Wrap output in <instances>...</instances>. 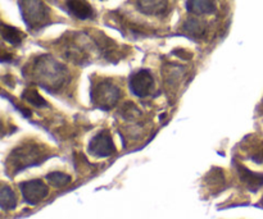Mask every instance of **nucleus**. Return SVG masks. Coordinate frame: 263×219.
Wrapping results in <instances>:
<instances>
[{"instance_id": "obj_1", "label": "nucleus", "mask_w": 263, "mask_h": 219, "mask_svg": "<svg viewBox=\"0 0 263 219\" xmlns=\"http://www.w3.org/2000/svg\"><path fill=\"white\" fill-rule=\"evenodd\" d=\"M32 76L49 92H57L68 79V71L50 55H41L35 61Z\"/></svg>"}, {"instance_id": "obj_2", "label": "nucleus", "mask_w": 263, "mask_h": 219, "mask_svg": "<svg viewBox=\"0 0 263 219\" xmlns=\"http://www.w3.org/2000/svg\"><path fill=\"white\" fill-rule=\"evenodd\" d=\"M49 158L45 149L37 144H26L18 146L9 154L7 161V172L12 176L28 167L37 166Z\"/></svg>"}, {"instance_id": "obj_3", "label": "nucleus", "mask_w": 263, "mask_h": 219, "mask_svg": "<svg viewBox=\"0 0 263 219\" xmlns=\"http://www.w3.org/2000/svg\"><path fill=\"white\" fill-rule=\"evenodd\" d=\"M121 99V89L110 79H102L91 87V102L95 107L109 110Z\"/></svg>"}, {"instance_id": "obj_4", "label": "nucleus", "mask_w": 263, "mask_h": 219, "mask_svg": "<svg viewBox=\"0 0 263 219\" xmlns=\"http://www.w3.org/2000/svg\"><path fill=\"white\" fill-rule=\"evenodd\" d=\"M23 21L30 30L43 27L49 21V10L41 0H20Z\"/></svg>"}, {"instance_id": "obj_5", "label": "nucleus", "mask_w": 263, "mask_h": 219, "mask_svg": "<svg viewBox=\"0 0 263 219\" xmlns=\"http://www.w3.org/2000/svg\"><path fill=\"white\" fill-rule=\"evenodd\" d=\"M22 197L27 204L37 205L46 199L49 195V187L41 180H30L20 185Z\"/></svg>"}, {"instance_id": "obj_6", "label": "nucleus", "mask_w": 263, "mask_h": 219, "mask_svg": "<svg viewBox=\"0 0 263 219\" xmlns=\"http://www.w3.org/2000/svg\"><path fill=\"white\" fill-rule=\"evenodd\" d=\"M130 90L139 97H146L154 89V78L148 69H140L130 77Z\"/></svg>"}, {"instance_id": "obj_7", "label": "nucleus", "mask_w": 263, "mask_h": 219, "mask_svg": "<svg viewBox=\"0 0 263 219\" xmlns=\"http://www.w3.org/2000/svg\"><path fill=\"white\" fill-rule=\"evenodd\" d=\"M89 151L90 154L98 156V158H108L112 155L116 151V148L109 131L103 130L98 135H95L90 141Z\"/></svg>"}, {"instance_id": "obj_8", "label": "nucleus", "mask_w": 263, "mask_h": 219, "mask_svg": "<svg viewBox=\"0 0 263 219\" xmlns=\"http://www.w3.org/2000/svg\"><path fill=\"white\" fill-rule=\"evenodd\" d=\"M236 171H238L239 178L241 180V182L246 185L249 191L257 192L263 186V174L254 173L240 163H236Z\"/></svg>"}, {"instance_id": "obj_9", "label": "nucleus", "mask_w": 263, "mask_h": 219, "mask_svg": "<svg viewBox=\"0 0 263 219\" xmlns=\"http://www.w3.org/2000/svg\"><path fill=\"white\" fill-rule=\"evenodd\" d=\"M136 7L146 15H161L167 10V0H135Z\"/></svg>"}, {"instance_id": "obj_10", "label": "nucleus", "mask_w": 263, "mask_h": 219, "mask_svg": "<svg viewBox=\"0 0 263 219\" xmlns=\"http://www.w3.org/2000/svg\"><path fill=\"white\" fill-rule=\"evenodd\" d=\"M66 4L69 13L79 19H89L94 15V10L87 0H67Z\"/></svg>"}, {"instance_id": "obj_11", "label": "nucleus", "mask_w": 263, "mask_h": 219, "mask_svg": "<svg viewBox=\"0 0 263 219\" xmlns=\"http://www.w3.org/2000/svg\"><path fill=\"white\" fill-rule=\"evenodd\" d=\"M186 9L197 15L212 14L216 10V4L213 0H186Z\"/></svg>"}, {"instance_id": "obj_12", "label": "nucleus", "mask_w": 263, "mask_h": 219, "mask_svg": "<svg viewBox=\"0 0 263 219\" xmlns=\"http://www.w3.org/2000/svg\"><path fill=\"white\" fill-rule=\"evenodd\" d=\"M184 31L193 37H202L205 33V22L198 18H189L184 23Z\"/></svg>"}, {"instance_id": "obj_13", "label": "nucleus", "mask_w": 263, "mask_h": 219, "mask_svg": "<svg viewBox=\"0 0 263 219\" xmlns=\"http://www.w3.org/2000/svg\"><path fill=\"white\" fill-rule=\"evenodd\" d=\"M0 204L3 210H13L17 207V196L13 190L8 186H3L0 191Z\"/></svg>"}, {"instance_id": "obj_14", "label": "nucleus", "mask_w": 263, "mask_h": 219, "mask_svg": "<svg viewBox=\"0 0 263 219\" xmlns=\"http://www.w3.org/2000/svg\"><path fill=\"white\" fill-rule=\"evenodd\" d=\"M2 35L3 38L8 43H10L12 45H18V44L22 43L23 40V33L21 32L20 30H17L13 26H8V25H3L2 27Z\"/></svg>"}, {"instance_id": "obj_15", "label": "nucleus", "mask_w": 263, "mask_h": 219, "mask_svg": "<svg viewBox=\"0 0 263 219\" xmlns=\"http://www.w3.org/2000/svg\"><path fill=\"white\" fill-rule=\"evenodd\" d=\"M46 180L49 181V184L51 186L57 187V189H61V187H66L67 185L71 184L72 178L68 174L63 173V172H51L46 176Z\"/></svg>"}, {"instance_id": "obj_16", "label": "nucleus", "mask_w": 263, "mask_h": 219, "mask_svg": "<svg viewBox=\"0 0 263 219\" xmlns=\"http://www.w3.org/2000/svg\"><path fill=\"white\" fill-rule=\"evenodd\" d=\"M22 96L26 102L30 103V104H32V105H35V107H37V108L46 107V105H48L46 100L44 99V97L33 89H26L25 91H23Z\"/></svg>"}, {"instance_id": "obj_17", "label": "nucleus", "mask_w": 263, "mask_h": 219, "mask_svg": "<svg viewBox=\"0 0 263 219\" xmlns=\"http://www.w3.org/2000/svg\"><path fill=\"white\" fill-rule=\"evenodd\" d=\"M207 181L211 187H220L225 184V176H223L222 169L213 168L212 171L208 173Z\"/></svg>"}, {"instance_id": "obj_18", "label": "nucleus", "mask_w": 263, "mask_h": 219, "mask_svg": "<svg viewBox=\"0 0 263 219\" xmlns=\"http://www.w3.org/2000/svg\"><path fill=\"white\" fill-rule=\"evenodd\" d=\"M122 114L126 120H135V118L140 117L141 112L138 109V107H136L135 104L127 103V104L122 108Z\"/></svg>"}, {"instance_id": "obj_19", "label": "nucleus", "mask_w": 263, "mask_h": 219, "mask_svg": "<svg viewBox=\"0 0 263 219\" xmlns=\"http://www.w3.org/2000/svg\"><path fill=\"white\" fill-rule=\"evenodd\" d=\"M251 159L257 164H263V143L256 146L253 153L251 154Z\"/></svg>"}, {"instance_id": "obj_20", "label": "nucleus", "mask_w": 263, "mask_h": 219, "mask_svg": "<svg viewBox=\"0 0 263 219\" xmlns=\"http://www.w3.org/2000/svg\"><path fill=\"white\" fill-rule=\"evenodd\" d=\"M174 54H176L177 56H180V58L182 59H192L193 55L189 53V51L184 50V49H177V50L174 51Z\"/></svg>"}]
</instances>
